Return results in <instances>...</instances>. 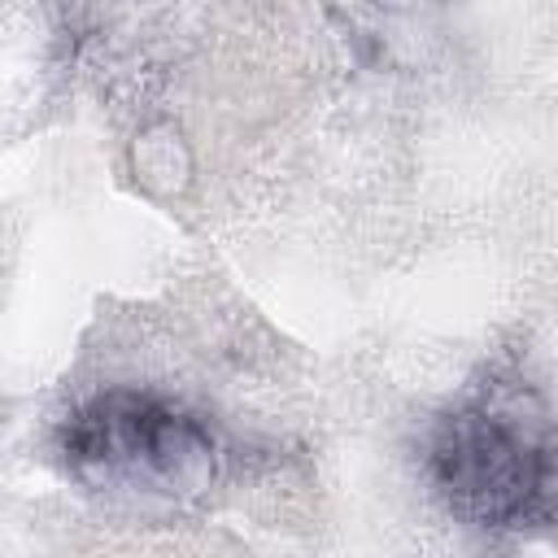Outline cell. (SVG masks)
Segmentation results:
<instances>
[{
  "mask_svg": "<svg viewBox=\"0 0 558 558\" xmlns=\"http://www.w3.org/2000/svg\"><path fill=\"white\" fill-rule=\"evenodd\" d=\"M65 471L113 497H196L209 488L218 449L209 427L170 397L144 388H105L61 423Z\"/></svg>",
  "mask_w": 558,
  "mask_h": 558,
  "instance_id": "obj_2",
  "label": "cell"
},
{
  "mask_svg": "<svg viewBox=\"0 0 558 558\" xmlns=\"http://www.w3.org/2000/svg\"><path fill=\"white\" fill-rule=\"evenodd\" d=\"M427 480L475 527L545 523L558 506V432L523 384H484L432 423Z\"/></svg>",
  "mask_w": 558,
  "mask_h": 558,
  "instance_id": "obj_1",
  "label": "cell"
}]
</instances>
